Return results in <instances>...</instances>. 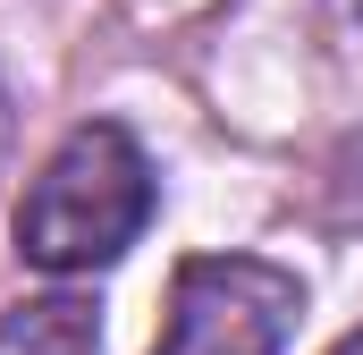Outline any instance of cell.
<instances>
[{"mask_svg":"<svg viewBox=\"0 0 363 355\" xmlns=\"http://www.w3.org/2000/svg\"><path fill=\"white\" fill-rule=\"evenodd\" d=\"M152 220V161L135 153V136L118 119L68 127V144L43 161V178L17 203V254L34 271H101L135 246V229Z\"/></svg>","mask_w":363,"mask_h":355,"instance_id":"6da1fadb","label":"cell"},{"mask_svg":"<svg viewBox=\"0 0 363 355\" xmlns=\"http://www.w3.org/2000/svg\"><path fill=\"white\" fill-rule=\"evenodd\" d=\"M304 313V288L254 254H194L169 288V322L152 355H279Z\"/></svg>","mask_w":363,"mask_h":355,"instance_id":"7a4b0ae2","label":"cell"},{"mask_svg":"<svg viewBox=\"0 0 363 355\" xmlns=\"http://www.w3.org/2000/svg\"><path fill=\"white\" fill-rule=\"evenodd\" d=\"M0 355H101V322L77 296H26L0 313Z\"/></svg>","mask_w":363,"mask_h":355,"instance_id":"3957f363","label":"cell"},{"mask_svg":"<svg viewBox=\"0 0 363 355\" xmlns=\"http://www.w3.org/2000/svg\"><path fill=\"white\" fill-rule=\"evenodd\" d=\"M330 355H363V330H355V339H338V347H330Z\"/></svg>","mask_w":363,"mask_h":355,"instance_id":"277c9868","label":"cell"},{"mask_svg":"<svg viewBox=\"0 0 363 355\" xmlns=\"http://www.w3.org/2000/svg\"><path fill=\"white\" fill-rule=\"evenodd\" d=\"M347 9H355V17H363V0H347Z\"/></svg>","mask_w":363,"mask_h":355,"instance_id":"5b68a950","label":"cell"}]
</instances>
